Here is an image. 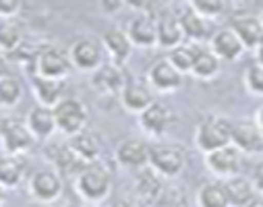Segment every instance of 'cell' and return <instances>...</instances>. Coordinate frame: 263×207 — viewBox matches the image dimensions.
I'll return each instance as SVG.
<instances>
[{
	"label": "cell",
	"mask_w": 263,
	"mask_h": 207,
	"mask_svg": "<svg viewBox=\"0 0 263 207\" xmlns=\"http://www.w3.org/2000/svg\"><path fill=\"white\" fill-rule=\"evenodd\" d=\"M67 52H69L73 68L83 71V73H96L104 64V54H106L102 42L96 37H89V35L75 40Z\"/></svg>",
	"instance_id": "obj_7"
},
{
	"label": "cell",
	"mask_w": 263,
	"mask_h": 207,
	"mask_svg": "<svg viewBox=\"0 0 263 207\" xmlns=\"http://www.w3.org/2000/svg\"><path fill=\"white\" fill-rule=\"evenodd\" d=\"M23 98V83L9 75L5 79H0V108H5V110H11L15 108Z\"/></svg>",
	"instance_id": "obj_32"
},
{
	"label": "cell",
	"mask_w": 263,
	"mask_h": 207,
	"mask_svg": "<svg viewBox=\"0 0 263 207\" xmlns=\"http://www.w3.org/2000/svg\"><path fill=\"white\" fill-rule=\"evenodd\" d=\"M23 44L25 35L17 21H0V52L15 54Z\"/></svg>",
	"instance_id": "obj_29"
},
{
	"label": "cell",
	"mask_w": 263,
	"mask_h": 207,
	"mask_svg": "<svg viewBox=\"0 0 263 207\" xmlns=\"http://www.w3.org/2000/svg\"><path fill=\"white\" fill-rule=\"evenodd\" d=\"M255 62H257L259 66H263V44L255 50Z\"/></svg>",
	"instance_id": "obj_39"
},
{
	"label": "cell",
	"mask_w": 263,
	"mask_h": 207,
	"mask_svg": "<svg viewBox=\"0 0 263 207\" xmlns=\"http://www.w3.org/2000/svg\"><path fill=\"white\" fill-rule=\"evenodd\" d=\"M100 42H102L104 52L108 54L110 62L116 66H124V62L130 58V52H133V44H130L124 29H116V27L108 29Z\"/></svg>",
	"instance_id": "obj_18"
},
{
	"label": "cell",
	"mask_w": 263,
	"mask_h": 207,
	"mask_svg": "<svg viewBox=\"0 0 263 207\" xmlns=\"http://www.w3.org/2000/svg\"><path fill=\"white\" fill-rule=\"evenodd\" d=\"M232 145V122L220 114H208L195 128V147L203 156Z\"/></svg>",
	"instance_id": "obj_2"
},
{
	"label": "cell",
	"mask_w": 263,
	"mask_h": 207,
	"mask_svg": "<svg viewBox=\"0 0 263 207\" xmlns=\"http://www.w3.org/2000/svg\"><path fill=\"white\" fill-rule=\"evenodd\" d=\"M154 102H156V98H154V91L147 83H137V81L126 83V87L120 93L122 108L130 114H137V116L141 112H145Z\"/></svg>",
	"instance_id": "obj_19"
},
{
	"label": "cell",
	"mask_w": 263,
	"mask_h": 207,
	"mask_svg": "<svg viewBox=\"0 0 263 207\" xmlns=\"http://www.w3.org/2000/svg\"><path fill=\"white\" fill-rule=\"evenodd\" d=\"M149 149L152 145L141 137H128L118 143L114 158L124 168H145L149 164Z\"/></svg>",
	"instance_id": "obj_15"
},
{
	"label": "cell",
	"mask_w": 263,
	"mask_h": 207,
	"mask_svg": "<svg viewBox=\"0 0 263 207\" xmlns=\"http://www.w3.org/2000/svg\"><path fill=\"white\" fill-rule=\"evenodd\" d=\"M27 166H25V158L21 156H0V186L5 191H13L17 189L23 178H25Z\"/></svg>",
	"instance_id": "obj_24"
},
{
	"label": "cell",
	"mask_w": 263,
	"mask_h": 207,
	"mask_svg": "<svg viewBox=\"0 0 263 207\" xmlns=\"http://www.w3.org/2000/svg\"><path fill=\"white\" fill-rule=\"evenodd\" d=\"M210 52H214L220 60L234 62L247 50H245V46L240 44V40L236 37V33L230 27H222V29L212 33V37H210Z\"/></svg>",
	"instance_id": "obj_17"
},
{
	"label": "cell",
	"mask_w": 263,
	"mask_h": 207,
	"mask_svg": "<svg viewBox=\"0 0 263 207\" xmlns=\"http://www.w3.org/2000/svg\"><path fill=\"white\" fill-rule=\"evenodd\" d=\"M137 193H139V197H143L145 201H158V199H162V195H164L162 176H158L152 168L145 170V172L139 176Z\"/></svg>",
	"instance_id": "obj_33"
},
{
	"label": "cell",
	"mask_w": 263,
	"mask_h": 207,
	"mask_svg": "<svg viewBox=\"0 0 263 207\" xmlns=\"http://www.w3.org/2000/svg\"><path fill=\"white\" fill-rule=\"evenodd\" d=\"M232 145L240 154H261L263 152V130L255 120L232 122Z\"/></svg>",
	"instance_id": "obj_16"
},
{
	"label": "cell",
	"mask_w": 263,
	"mask_h": 207,
	"mask_svg": "<svg viewBox=\"0 0 263 207\" xmlns=\"http://www.w3.org/2000/svg\"><path fill=\"white\" fill-rule=\"evenodd\" d=\"M158 21V48L174 50L184 44V33L180 27V19L174 13H162L156 17Z\"/></svg>",
	"instance_id": "obj_21"
},
{
	"label": "cell",
	"mask_w": 263,
	"mask_h": 207,
	"mask_svg": "<svg viewBox=\"0 0 263 207\" xmlns=\"http://www.w3.org/2000/svg\"><path fill=\"white\" fill-rule=\"evenodd\" d=\"M228 27L236 33V37L240 40L245 50H257L263 44V25L259 21V15L236 13Z\"/></svg>",
	"instance_id": "obj_14"
},
{
	"label": "cell",
	"mask_w": 263,
	"mask_h": 207,
	"mask_svg": "<svg viewBox=\"0 0 263 207\" xmlns=\"http://www.w3.org/2000/svg\"><path fill=\"white\" fill-rule=\"evenodd\" d=\"M67 145L71 147V152L77 156V160L83 164V166H89V164H96L100 162V156H102V141L96 133H89V130H83L75 137L67 141Z\"/></svg>",
	"instance_id": "obj_20"
},
{
	"label": "cell",
	"mask_w": 263,
	"mask_h": 207,
	"mask_svg": "<svg viewBox=\"0 0 263 207\" xmlns=\"http://www.w3.org/2000/svg\"><path fill=\"white\" fill-rule=\"evenodd\" d=\"M9 75H11L9 73V58H7V54L0 52V79H5Z\"/></svg>",
	"instance_id": "obj_38"
},
{
	"label": "cell",
	"mask_w": 263,
	"mask_h": 207,
	"mask_svg": "<svg viewBox=\"0 0 263 207\" xmlns=\"http://www.w3.org/2000/svg\"><path fill=\"white\" fill-rule=\"evenodd\" d=\"M50 207H71L69 203H64V201H56L54 205H50Z\"/></svg>",
	"instance_id": "obj_42"
},
{
	"label": "cell",
	"mask_w": 263,
	"mask_h": 207,
	"mask_svg": "<svg viewBox=\"0 0 263 207\" xmlns=\"http://www.w3.org/2000/svg\"><path fill=\"white\" fill-rule=\"evenodd\" d=\"M259 21H261V25H263V9H261V13H259Z\"/></svg>",
	"instance_id": "obj_44"
},
{
	"label": "cell",
	"mask_w": 263,
	"mask_h": 207,
	"mask_svg": "<svg viewBox=\"0 0 263 207\" xmlns=\"http://www.w3.org/2000/svg\"><path fill=\"white\" fill-rule=\"evenodd\" d=\"M126 83L128 81L124 75V68L112 62H104L96 73H91V87L100 96H120Z\"/></svg>",
	"instance_id": "obj_11"
},
{
	"label": "cell",
	"mask_w": 263,
	"mask_h": 207,
	"mask_svg": "<svg viewBox=\"0 0 263 207\" xmlns=\"http://www.w3.org/2000/svg\"><path fill=\"white\" fill-rule=\"evenodd\" d=\"M224 189H226L230 207H247L257 197V191L253 186V180L247 178V176H240V174L234 176V178L224 180Z\"/></svg>",
	"instance_id": "obj_25"
},
{
	"label": "cell",
	"mask_w": 263,
	"mask_h": 207,
	"mask_svg": "<svg viewBox=\"0 0 263 207\" xmlns=\"http://www.w3.org/2000/svg\"><path fill=\"white\" fill-rule=\"evenodd\" d=\"M197 52H199V48H197V46L182 44V46L170 50V54L166 58H168V62L176 68V71L184 77V75H191V68H193L195 58H197Z\"/></svg>",
	"instance_id": "obj_31"
},
{
	"label": "cell",
	"mask_w": 263,
	"mask_h": 207,
	"mask_svg": "<svg viewBox=\"0 0 263 207\" xmlns=\"http://www.w3.org/2000/svg\"><path fill=\"white\" fill-rule=\"evenodd\" d=\"M112 170L102 164H89L75 176V193L87 203H104L112 193Z\"/></svg>",
	"instance_id": "obj_1"
},
{
	"label": "cell",
	"mask_w": 263,
	"mask_h": 207,
	"mask_svg": "<svg viewBox=\"0 0 263 207\" xmlns=\"http://www.w3.org/2000/svg\"><path fill=\"white\" fill-rule=\"evenodd\" d=\"M195 15H199L205 21H214L220 19L222 15L228 13V5L222 3V0H193V3L186 5Z\"/></svg>",
	"instance_id": "obj_34"
},
{
	"label": "cell",
	"mask_w": 263,
	"mask_h": 207,
	"mask_svg": "<svg viewBox=\"0 0 263 207\" xmlns=\"http://www.w3.org/2000/svg\"><path fill=\"white\" fill-rule=\"evenodd\" d=\"M147 166L162 178H174L184 170L186 154L180 145L158 143V145H152V149H149V164Z\"/></svg>",
	"instance_id": "obj_6"
},
{
	"label": "cell",
	"mask_w": 263,
	"mask_h": 207,
	"mask_svg": "<svg viewBox=\"0 0 263 207\" xmlns=\"http://www.w3.org/2000/svg\"><path fill=\"white\" fill-rule=\"evenodd\" d=\"M220 68H222V60L210 52V50H199L197 52V58L193 62L191 68V75L199 81H212L220 75Z\"/></svg>",
	"instance_id": "obj_26"
},
{
	"label": "cell",
	"mask_w": 263,
	"mask_h": 207,
	"mask_svg": "<svg viewBox=\"0 0 263 207\" xmlns=\"http://www.w3.org/2000/svg\"><path fill=\"white\" fill-rule=\"evenodd\" d=\"M247 207H263V197H255Z\"/></svg>",
	"instance_id": "obj_41"
},
{
	"label": "cell",
	"mask_w": 263,
	"mask_h": 207,
	"mask_svg": "<svg viewBox=\"0 0 263 207\" xmlns=\"http://www.w3.org/2000/svg\"><path fill=\"white\" fill-rule=\"evenodd\" d=\"M37 141L29 133L25 120L21 118H5L0 122V147L7 156H25L33 149Z\"/></svg>",
	"instance_id": "obj_5"
},
{
	"label": "cell",
	"mask_w": 263,
	"mask_h": 207,
	"mask_svg": "<svg viewBox=\"0 0 263 207\" xmlns=\"http://www.w3.org/2000/svg\"><path fill=\"white\" fill-rule=\"evenodd\" d=\"M25 124L29 128V133L33 135L35 141H44L56 133V120H54V110L44 108V106H33L27 116H25Z\"/></svg>",
	"instance_id": "obj_22"
},
{
	"label": "cell",
	"mask_w": 263,
	"mask_h": 207,
	"mask_svg": "<svg viewBox=\"0 0 263 207\" xmlns=\"http://www.w3.org/2000/svg\"><path fill=\"white\" fill-rule=\"evenodd\" d=\"M180 19V27H182V33H184V40H191V42H203V40H210L212 33H210V21L201 19L199 15H195L189 7L182 15H178Z\"/></svg>",
	"instance_id": "obj_27"
},
{
	"label": "cell",
	"mask_w": 263,
	"mask_h": 207,
	"mask_svg": "<svg viewBox=\"0 0 263 207\" xmlns=\"http://www.w3.org/2000/svg\"><path fill=\"white\" fill-rule=\"evenodd\" d=\"M54 120H56V130L62 133V135H67L71 139V137L87 130L89 110L77 98H64L54 108Z\"/></svg>",
	"instance_id": "obj_3"
},
{
	"label": "cell",
	"mask_w": 263,
	"mask_h": 207,
	"mask_svg": "<svg viewBox=\"0 0 263 207\" xmlns=\"http://www.w3.org/2000/svg\"><path fill=\"white\" fill-rule=\"evenodd\" d=\"M73 71V64L69 58V52L56 48V46H46L40 50L35 62H33V75L42 79H52V81H64Z\"/></svg>",
	"instance_id": "obj_4"
},
{
	"label": "cell",
	"mask_w": 263,
	"mask_h": 207,
	"mask_svg": "<svg viewBox=\"0 0 263 207\" xmlns=\"http://www.w3.org/2000/svg\"><path fill=\"white\" fill-rule=\"evenodd\" d=\"M126 35L133 48H156L158 46V21L149 13H139L126 25Z\"/></svg>",
	"instance_id": "obj_12"
},
{
	"label": "cell",
	"mask_w": 263,
	"mask_h": 207,
	"mask_svg": "<svg viewBox=\"0 0 263 207\" xmlns=\"http://www.w3.org/2000/svg\"><path fill=\"white\" fill-rule=\"evenodd\" d=\"M50 158H52V162H54V166L58 168V170H62V172H69V174H79L85 166L77 160V156L71 152V147L67 145V143H62V145H56V147H52V152H50ZM56 170V172H58Z\"/></svg>",
	"instance_id": "obj_30"
},
{
	"label": "cell",
	"mask_w": 263,
	"mask_h": 207,
	"mask_svg": "<svg viewBox=\"0 0 263 207\" xmlns=\"http://www.w3.org/2000/svg\"><path fill=\"white\" fill-rule=\"evenodd\" d=\"M182 75L168 62V58L156 60L147 71V85L158 93H174L182 87Z\"/></svg>",
	"instance_id": "obj_10"
},
{
	"label": "cell",
	"mask_w": 263,
	"mask_h": 207,
	"mask_svg": "<svg viewBox=\"0 0 263 207\" xmlns=\"http://www.w3.org/2000/svg\"><path fill=\"white\" fill-rule=\"evenodd\" d=\"M205 166L208 170L220 178V180H228V178H234L240 174V168H242V154L234 147V145H228V147H222L218 152H212L205 156Z\"/></svg>",
	"instance_id": "obj_9"
},
{
	"label": "cell",
	"mask_w": 263,
	"mask_h": 207,
	"mask_svg": "<svg viewBox=\"0 0 263 207\" xmlns=\"http://www.w3.org/2000/svg\"><path fill=\"white\" fill-rule=\"evenodd\" d=\"M176 122L174 112L162 104V102H154L145 112L139 114V126L147 137H162L168 133V128Z\"/></svg>",
	"instance_id": "obj_13"
},
{
	"label": "cell",
	"mask_w": 263,
	"mask_h": 207,
	"mask_svg": "<svg viewBox=\"0 0 263 207\" xmlns=\"http://www.w3.org/2000/svg\"><path fill=\"white\" fill-rule=\"evenodd\" d=\"M253 186L257 193H263V164H259L253 172Z\"/></svg>",
	"instance_id": "obj_37"
},
{
	"label": "cell",
	"mask_w": 263,
	"mask_h": 207,
	"mask_svg": "<svg viewBox=\"0 0 263 207\" xmlns=\"http://www.w3.org/2000/svg\"><path fill=\"white\" fill-rule=\"evenodd\" d=\"M242 81H245V87H247L249 93L263 98V66H259L257 62L247 66Z\"/></svg>",
	"instance_id": "obj_35"
},
{
	"label": "cell",
	"mask_w": 263,
	"mask_h": 207,
	"mask_svg": "<svg viewBox=\"0 0 263 207\" xmlns=\"http://www.w3.org/2000/svg\"><path fill=\"white\" fill-rule=\"evenodd\" d=\"M23 5L19 0H0V21H15Z\"/></svg>",
	"instance_id": "obj_36"
},
{
	"label": "cell",
	"mask_w": 263,
	"mask_h": 207,
	"mask_svg": "<svg viewBox=\"0 0 263 207\" xmlns=\"http://www.w3.org/2000/svg\"><path fill=\"white\" fill-rule=\"evenodd\" d=\"M31 91L37 100V106H44V108H50L54 110L64 98V91H67V85L64 81H52V79H42V77H35L31 79Z\"/></svg>",
	"instance_id": "obj_23"
},
{
	"label": "cell",
	"mask_w": 263,
	"mask_h": 207,
	"mask_svg": "<svg viewBox=\"0 0 263 207\" xmlns=\"http://www.w3.org/2000/svg\"><path fill=\"white\" fill-rule=\"evenodd\" d=\"M255 122H257V126L263 130V104L259 106V110H257V116H255Z\"/></svg>",
	"instance_id": "obj_40"
},
{
	"label": "cell",
	"mask_w": 263,
	"mask_h": 207,
	"mask_svg": "<svg viewBox=\"0 0 263 207\" xmlns=\"http://www.w3.org/2000/svg\"><path fill=\"white\" fill-rule=\"evenodd\" d=\"M197 207H230L224 182L214 180L203 184L197 193Z\"/></svg>",
	"instance_id": "obj_28"
},
{
	"label": "cell",
	"mask_w": 263,
	"mask_h": 207,
	"mask_svg": "<svg viewBox=\"0 0 263 207\" xmlns=\"http://www.w3.org/2000/svg\"><path fill=\"white\" fill-rule=\"evenodd\" d=\"M64 191L62 184V176L56 170L44 168L31 174L29 178V195L37 201V203H46V205H54L56 201H60Z\"/></svg>",
	"instance_id": "obj_8"
},
{
	"label": "cell",
	"mask_w": 263,
	"mask_h": 207,
	"mask_svg": "<svg viewBox=\"0 0 263 207\" xmlns=\"http://www.w3.org/2000/svg\"><path fill=\"white\" fill-rule=\"evenodd\" d=\"M3 203H5V189L0 186V205H3Z\"/></svg>",
	"instance_id": "obj_43"
}]
</instances>
